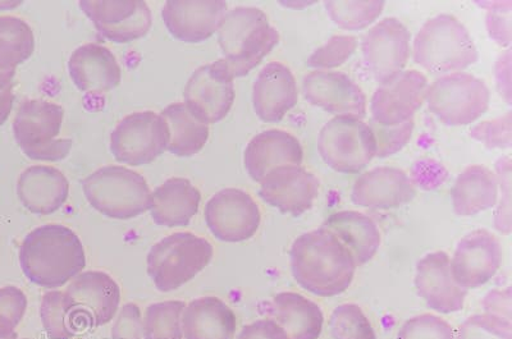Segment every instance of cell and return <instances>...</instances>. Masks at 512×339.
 Instances as JSON below:
<instances>
[{
  "label": "cell",
  "instance_id": "cell-1",
  "mask_svg": "<svg viewBox=\"0 0 512 339\" xmlns=\"http://www.w3.org/2000/svg\"><path fill=\"white\" fill-rule=\"evenodd\" d=\"M290 267L303 290L324 299L349 290L358 269L350 251L323 226L296 238L290 250Z\"/></svg>",
  "mask_w": 512,
  "mask_h": 339
},
{
  "label": "cell",
  "instance_id": "cell-2",
  "mask_svg": "<svg viewBox=\"0 0 512 339\" xmlns=\"http://www.w3.org/2000/svg\"><path fill=\"white\" fill-rule=\"evenodd\" d=\"M22 272L31 283L57 290L84 272L86 255L79 236L62 224L31 231L20 247Z\"/></svg>",
  "mask_w": 512,
  "mask_h": 339
},
{
  "label": "cell",
  "instance_id": "cell-3",
  "mask_svg": "<svg viewBox=\"0 0 512 339\" xmlns=\"http://www.w3.org/2000/svg\"><path fill=\"white\" fill-rule=\"evenodd\" d=\"M217 32L223 61L235 79L249 75L280 41V34L268 16L254 7H237L227 12Z\"/></svg>",
  "mask_w": 512,
  "mask_h": 339
},
{
  "label": "cell",
  "instance_id": "cell-4",
  "mask_svg": "<svg viewBox=\"0 0 512 339\" xmlns=\"http://www.w3.org/2000/svg\"><path fill=\"white\" fill-rule=\"evenodd\" d=\"M413 53L415 62L433 75L461 72L478 61L472 35L451 15L425 22L416 35Z\"/></svg>",
  "mask_w": 512,
  "mask_h": 339
},
{
  "label": "cell",
  "instance_id": "cell-5",
  "mask_svg": "<svg viewBox=\"0 0 512 339\" xmlns=\"http://www.w3.org/2000/svg\"><path fill=\"white\" fill-rule=\"evenodd\" d=\"M212 244L191 232L173 233L149 251L148 276L160 292H172L189 283L208 267Z\"/></svg>",
  "mask_w": 512,
  "mask_h": 339
},
{
  "label": "cell",
  "instance_id": "cell-6",
  "mask_svg": "<svg viewBox=\"0 0 512 339\" xmlns=\"http://www.w3.org/2000/svg\"><path fill=\"white\" fill-rule=\"evenodd\" d=\"M85 198L104 217L134 219L148 212L150 192L141 174L126 167L107 166L98 169L82 181Z\"/></svg>",
  "mask_w": 512,
  "mask_h": 339
},
{
  "label": "cell",
  "instance_id": "cell-7",
  "mask_svg": "<svg viewBox=\"0 0 512 339\" xmlns=\"http://www.w3.org/2000/svg\"><path fill=\"white\" fill-rule=\"evenodd\" d=\"M63 117L61 105L47 100H29L21 104L13 122V134L27 158L40 162H59L68 157L72 150V140L58 139Z\"/></svg>",
  "mask_w": 512,
  "mask_h": 339
},
{
  "label": "cell",
  "instance_id": "cell-8",
  "mask_svg": "<svg viewBox=\"0 0 512 339\" xmlns=\"http://www.w3.org/2000/svg\"><path fill=\"white\" fill-rule=\"evenodd\" d=\"M318 151L329 168L355 174L369 166L377 155L372 128L354 117H335L319 131Z\"/></svg>",
  "mask_w": 512,
  "mask_h": 339
},
{
  "label": "cell",
  "instance_id": "cell-9",
  "mask_svg": "<svg viewBox=\"0 0 512 339\" xmlns=\"http://www.w3.org/2000/svg\"><path fill=\"white\" fill-rule=\"evenodd\" d=\"M429 111L448 126H468L488 111L491 94L484 81L457 72L442 76L428 87Z\"/></svg>",
  "mask_w": 512,
  "mask_h": 339
},
{
  "label": "cell",
  "instance_id": "cell-10",
  "mask_svg": "<svg viewBox=\"0 0 512 339\" xmlns=\"http://www.w3.org/2000/svg\"><path fill=\"white\" fill-rule=\"evenodd\" d=\"M166 121L155 112L132 113L111 136V151L118 163L140 167L153 163L168 148Z\"/></svg>",
  "mask_w": 512,
  "mask_h": 339
},
{
  "label": "cell",
  "instance_id": "cell-11",
  "mask_svg": "<svg viewBox=\"0 0 512 339\" xmlns=\"http://www.w3.org/2000/svg\"><path fill=\"white\" fill-rule=\"evenodd\" d=\"M235 77L223 59L199 67L187 81L186 108L198 121L214 125L227 117L235 103Z\"/></svg>",
  "mask_w": 512,
  "mask_h": 339
},
{
  "label": "cell",
  "instance_id": "cell-12",
  "mask_svg": "<svg viewBox=\"0 0 512 339\" xmlns=\"http://www.w3.org/2000/svg\"><path fill=\"white\" fill-rule=\"evenodd\" d=\"M205 222L219 241L244 242L256 235L262 223L259 205L248 192L224 189L205 205Z\"/></svg>",
  "mask_w": 512,
  "mask_h": 339
},
{
  "label": "cell",
  "instance_id": "cell-13",
  "mask_svg": "<svg viewBox=\"0 0 512 339\" xmlns=\"http://www.w3.org/2000/svg\"><path fill=\"white\" fill-rule=\"evenodd\" d=\"M411 35L397 18H384L364 35L361 50L379 85L404 72L410 58Z\"/></svg>",
  "mask_w": 512,
  "mask_h": 339
},
{
  "label": "cell",
  "instance_id": "cell-14",
  "mask_svg": "<svg viewBox=\"0 0 512 339\" xmlns=\"http://www.w3.org/2000/svg\"><path fill=\"white\" fill-rule=\"evenodd\" d=\"M504 263L498 238L486 229L470 232L456 246L451 258L452 276L465 291L478 290L495 278Z\"/></svg>",
  "mask_w": 512,
  "mask_h": 339
},
{
  "label": "cell",
  "instance_id": "cell-15",
  "mask_svg": "<svg viewBox=\"0 0 512 339\" xmlns=\"http://www.w3.org/2000/svg\"><path fill=\"white\" fill-rule=\"evenodd\" d=\"M428 79L422 72H401L395 79L379 85L372 100V121L382 126H400L414 121L427 99Z\"/></svg>",
  "mask_w": 512,
  "mask_h": 339
},
{
  "label": "cell",
  "instance_id": "cell-16",
  "mask_svg": "<svg viewBox=\"0 0 512 339\" xmlns=\"http://www.w3.org/2000/svg\"><path fill=\"white\" fill-rule=\"evenodd\" d=\"M414 287L428 308L442 315L459 313L469 295L455 282L451 258L445 251H433L418 261Z\"/></svg>",
  "mask_w": 512,
  "mask_h": 339
},
{
  "label": "cell",
  "instance_id": "cell-17",
  "mask_svg": "<svg viewBox=\"0 0 512 339\" xmlns=\"http://www.w3.org/2000/svg\"><path fill=\"white\" fill-rule=\"evenodd\" d=\"M80 8L105 39L128 44L144 38L152 27V11L140 0L123 2H80Z\"/></svg>",
  "mask_w": 512,
  "mask_h": 339
},
{
  "label": "cell",
  "instance_id": "cell-18",
  "mask_svg": "<svg viewBox=\"0 0 512 339\" xmlns=\"http://www.w3.org/2000/svg\"><path fill=\"white\" fill-rule=\"evenodd\" d=\"M320 190L315 174L301 166L273 169L260 182L259 194L282 214L300 217L313 208Z\"/></svg>",
  "mask_w": 512,
  "mask_h": 339
},
{
  "label": "cell",
  "instance_id": "cell-19",
  "mask_svg": "<svg viewBox=\"0 0 512 339\" xmlns=\"http://www.w3.org/2000/svg\"><path fill=\"white\" fill-rule=\"evenodd\" d=\"M64 292L79 310L89 329L112 322L120 310L121 288L104 272H82L72 279Z\"/></svg>",
  "mask_w": 512,
  "mask_h": 339
},
{
  "label": "cell",
  "instance_id": "cell-20",
  "mask_svg": "<svg viewBox=\"0 0 512 339\" xmlns=\"http://www.w3.org/2000/svg\"><path fill=\"white\" fill-rule=\"evenodd\" d=\"M305 99L336 117L364 118L367 96L349 76L335 71H314L304 77Z\"/></svg>",
  "mask_w": 512,
  "mask_h": 339
},
{
  "label": "cell",
  "instance_id": "cell-21",
  "mask_svg": "<svg viewBox=\"0 0 512 339\" xmlns=\"http://www.w3.org/2000/svg\"><path fill=\"white\" fill-rule=\"evenodd\" d=\"M416 196L409 174L395 167L374 168L361 174L351 191V201L361 208L390 210L401 208Z\"/></svg>",
  "mask_w": 512,
  "mask_h": 339
},
{
  "label": "cell",
  "instance_id": "cell-22",
  "mask_svg": "<svg viewBox=\"0 0 512 339\" xmlns=\"http://www.w3.org/2000/svg\"><path fill=\"white\" fill-rule=\"evenodd\" d=\"M224 2H182L171 0L163 7V21L173 38L199 44L212 38L227 13Z\"/></svg>",
  "mask_w": 512,
  "mask_h": 339
},
{
  "label": "cell",
  "instance_id": "cell-23",
  "mask_svg": "<svg viewBox=\"0 0 512 339\" xmlns=\"http://www.w3.org/2000/svg\"><path fill=\"white\" fill-rule=\"evenodd\" d=\"M299 102L294 73L281 62L267 64L256 77L253 104L256 116L263 122L282 121Z\"/></svg>",
  "mask_w": 512,
  "mask_h": 339
},
{
  "label": "cell",
  "instance_id": "cell-24",
  "mask_svg": "<svg viewBox=\"0 0 512 339\" xmlns=\"http://www.w3.org/2000/svg\"><path fill=\"white\" fill-rule=\"evenodd\" d=\"M304 150L294 135L282 130L260 132L246 146L244 164L249 176L255 182L263 178L273 169L286 166H301Z\"/></svg>",
  "mask_w": 512,
  "mask_h": 339
},
{
  "label": "cell",
  "instance_id": "cell-25",
  "mask_svg": "<svg viewBox=\"0 0 512 339\" xmlns=\"http://www.w3.org/2000/svg\"><path fill=\"white\" fill-rule=\"evenodd\" d=\"M68 71L77 89L86 93H107L120 86V63L108 48L96 43L82 45L72 53Z\"/></svg>",
  "mask_w": 512,
  "mask_h": 339
},
{
  "label": "cell",
  "instance_id": "cell-26",
  "mask_svg": "<svg viewBox=\"0 0 512 339\" xmlns=\"http://www.w3.org/2000/svg\"><path fill=\"white\" fill-rule=\"evenodd\" d=\"M17 195L32 214L50 215L66 204L70 182L57 168L34 166L18 178Z\"/></svg>",
  "mask_w": 512,
  "mask_h": 339
},
{
  "label": "cell",
  "instance_id": "cell-27",
  "mask_svg": "<svg viewBox=\"0 0 512 339\" xmlns=\"http://www.w3.org/2000/svg\"><path fill=\"white\" fill-rule=\"evenodd\" d=\"M181 328L184 339H235L237 318L218 297H201L186 304Z\"/></svg>",
  "mask_w": 512,
  "mask_h": 339
},
{
  "label": "cell",
  "instance_id": "cell-28",
  "mask_svg": "<svg viewBox=\"0 0 512 339\" xmlns=\"http://www.w3.org/2000/svg\"><path fill=\"white\" fill-rule=\"evenodd\" d=\"M201 194L186 178H171L152 192L150 214L160 227L189 226L198 213Z\"/></svg>",
  "mask_w": 512,
  "mask_h": 339
},
{
  "label": "cell",
  "instance_id": "cell-29",
  "mask_svg": "<svg viewBox=\"0 0 512 339\" xmlns=\"http://www.w3.org/2000/svg\"><path fill=\"white\" fill-rule=\"evenodd\" d=\"M323 227L331 231L350 251L358 268L369 263L382 245L377 223L368 215L355 210H342L329 215Z\"/></svg>",
  "mask_w": 512,
  "mask_h": 339
},
{
  "label": "cell",
  "instance_id": "cell-30",
  "mask_svg": "<svg viewBox=\"0 0 512 339\" xmlns=\"http://www.w3.org/2000/svg\"><path fill=\"white\" fill-rule=\"evenodd\" d=\"M271 316L290 339H318L326 318L317 302L297 292H281L273 297Z\"/></svg>",
  "mask_w": 512,
  "mask_h": 339
},
{
  "label": "cell",
  "instance_id": "cell-31",
  "mask_svg": "<svg viewBox=\"0 0 512 339\" xmlns=\"http://www.w3.org/2000/svg\"><path fill=\"white\" fill-rule=\"evenodd\" d=\"M498 180L491 169L470 166L456 178L451 190L452 208L459 217H474L498 203Z\"/></svg>",
  "mask_w": 512,
  "mask_h": 339
},
{
  "label": "cell",
  "instance_id": "cell-32",
  "mask_svg": "<svg viewBox=\"0 0 512 339\" xmlns=\"http://www.w3.org/2000/svg\"><path fill=\"white\" fill-rule=\"evenodd\" d=\"M160 116L168 127L169 153L189 158L203 150L209 139V126L192 116L185 104L168 105Z\"/></svg>",
  "mask_w": 512,
  "mask_h": 339
},
{
  "label": "cell",
  "instance_id": "cell-33",
  "mask_svg": "<svg viewBox=\"0 0 512 339\" xmlns=\"http://www.w3.org/2000/svg\"><path fill=\"white\" fill-rule=\"evenodd\" d=\"M40 318L50 339H73L89 329L64 291L45 293L41 301Z\"/></svg>",
  "mask_w": 512,
  "mask_h": 339
},
{
  "label": "cell",
  "instance_id": "cell-34",
  "mask_svg": "<svg viewBox=\"0 0 512 339\" xmlns=\"http://www.w3.org/2000/svg\"><path fill=\"white\" fill-rule=\"evenodd\" d=\"M34 50L35 36L29 24L20 17L0 16V70H16Z\"/></svg>",
  "mask_w": 512,
  "mask_h": 339
},
{
  "label": "cell",
  "instance_id": "cell-35",
  "mask_svg": "<svg viewBox=\"0 0 512 339\" xmlns=\"http://www.w3.org/2000/svg\"><path fill=\"white\" fill-rule=\"evenodd\" d=\"M186 302L163 301L148 306L143 315L144 339H184L181 318Z\"/></svg>",
  "mask_w": 512,
  "mask_h": 339
},
{
  "label": "cell",
  "instance_id": "cell-36",
  "mask_svg": "<svg viewBox=\"0 0 512 339\" xmlns=\"http://www.w3.org/2000/svg\"><path fill=\"white\" fill-rule=\"evenodd\" d=\"M332 339H378L367 314L356 304H341L328 318Z\"/></svg>",
  "mask_w": 512,
  "mask_h": 339
},
{
  "label": "cell",
  "instance_id": "cell-37",
  "mask_svg": "<svg viewBox=\"0 0 512 339\" xmlns=\"http://www.w3.org/2000/svg\"><path fill=\"white\" fill-rule=\"evenodd\" d=\"M384 2H327L331 20L345 30L365 29L382 15Z\"/></svg>",
  "mask_w": 512,
  "mask_h": 339
},
{
  "label": "cell",
  "instance_id": "cell-38",
  "mask_svg": "<svg viewBox=\"0 0 512 339\" xmlns=\"http://www.w3.org/2000/svg\"><path fill=\"white\" fill-rule=\"evenodd\" d=\"M356 49H358V39L355 36H333L309 57L308 66L318 68V71L340 67L354 56Z\"/></svg>",
  "mask_w": 512,
  "mask_h": 339
},
{
  "label": "cell",
  "instance_id": "cell-39",
  "mask_svg": "<svg viewBox=\"0 0 512 339\" xmlns=\"http://www.w3.org/2000/svg\"><path fill=\"white\" fill-rule=\"evenodd\" d=\"M396 339H456V334L441 316L425 313L406 320Z\"/></svg>",
  "mask_w": 512,
  "mask_h": 339
},
{
  "label": "cell",
  "instance_id": "cell-40",
  "mask_svg": "<svg viewBox=\"0 0 512 339\" xmlns=\"http://www.w3.org/2000/svg\"><path fill=\"white\" fill-rule=\"evenodd\" d=\"M27 297L15 286L0 288V339L11 337L26 314Z\"/></svg>",
  "mask_w": 512,
  "mask_h": 339
},
{
  "label": "cell",
  "instance_id": "cell-41",
  "mask_svg": "<svg viewBox=\"0 0 512 339\" xmlns=\"http://www.w3.org/2000/svg\"><path fill=\"white\" fill-rule=\"evenodd\" d=\"M456 339H512V323L484 313L473 315L460 325Z\"/></svg>",
  "mask_w": 512,
  "mask_h": 339
},
{
  "label": "cell",
  "instance_id": "cell-42",
  "mask_svg": "<svg viewBox=\"0 0 512 339\" xmlns=\"http://www.w3.org/2000/svg\"><path fill=\"white\" fill-rule=\"evenodd\" d=\"M369 126L376 137L378 158H387L399 153L408 145L414 131V121L400 126H382L372 121Z\"/></svg>",
  "mask_w": 512,
  "mask_h": 339
},
{
  "label": "cell",
  "instance_id": "cell-43",
  "mask_svg": "<svg viewBox=\"0 0 512 339\" xmlns=\"http://www.w3.org/2000/svg\"><path fill=\"white\" fill-rule=\"evenodd\" d=\"M473 139L483 142L492 149H509L512 144V119L511 112L504 117L484 121L470 131Z\"/></svg>",
  "mask_w": 512,
  "mask_h": 339
},
{
  "label": "cell",
  "instance_id": "cell-44",
  "mask_svg": "<svg viewBox=\"0 0 512 339\" xmlns=\"http://www.w3.org/2000/svg\"><path fill=\"white\" fill-rule=\"evenodd\" d=\"M498 186L501 187V200L496 212V228L504 235L511 233V159L500 160L497 164Z\"/></svg>",
  "mask_w": 512,
  "mask_h": 339
},
{
  "label": "cell",
  "instance_id": "cell-45",
  "mask_svg": "<svg viewBox=\"0 0 512 339\" xmlns=\"http://www.w3.org/2000/svg\"><path fill=\"white\" fill-rule=\"evenodd\" d=\"M487 29L491 38L501 47H509L511 44V9L512 4L493 3L488 4Z\"/></svg>",
  "mask_w": 512,
  "mask_h": 339
},
{
  "label": "cell",
  "instance_id": "cell-46",
  "mask_svg": "<svg viewBox=\"0 0 512 339\" xmlns=\"http://www.w3.org/2000/svg\"><path fill=\"white\" fill-rule=\"evenodd\" d=\"M114 319L112 339H144L143 313L139 306L126 304Z\"/></svg>",
  "mask_w": 512,
  "mask_h": 339
},
{
  "label": "cell",
  "instance_id": "cell-47",
  "mask_svg": "<svg viewBox=\"0 0 512 339\" xmlns=\"http://www.w3.org/2000/svg\"><path fill=\"white\" fill-rule=\"evenodd\" d=\"M237 339H290L280 324L273 320L259 319L245 325Z\"/></svg>",
  "mask_w": 512,
  "mask_h": 339
},
{
  "label": "cell",
  "instance_id": "cell-48",
  "mask_svg": "<svg viewBox=\"0 0 512 339\" xmlns=\"http://www.w3.org/2000/svg\"><path fill=\"white\" fill-rule=\"evenodd\" d=\"M512 295L511 288L505 290H495L488 293L484 297L483 309L484 314L495 316V318L505 320L511 323L512 314Z\"/></svg>",
  "mask_w": 512,
  "mask_h": 339
},
{
  "label": "cell",
  "instance_id": "cell-49",
  "mask_svg": "<svg viewBox=\"0 0 512 339\" xmlns=\"http://www.w3.org/2000/svg\"><path fill=\"white\" fill-rule=\"evenodd\" d=\"M496 77L498 91L507 103H511V52L507 50L497 61Z\"/></svg>",
  "mask_w": 512,
  "mask_h": 339
},
{
  "label": "cell",
  "instance_id": "cell-50",
  "mask_svg": "<svg viewBox=\"0 0 512 339\" xmlns=\"http://www.w3.org/2000/svg\"><path fill=\"white\" fill-rule=\"evenodd\" d=\"M13 87L4 90L0 93V126H3L12 112L13 102H15V95L12 93Z\"/></svg>",
  "mask_w": 512,
  "mask_h": 339
},
{
  "label": "cell",
  "instance_id": "cell-51",
  "mask_svg": "<svg viewBox=\"0 0 512 339\" xmlns=\"http://www.w3.org/2000/svg\"><path fill=\"white\" fill-rule=\"evenodd\" d=\"M15 76H16V70H12V71L0 70V93H3L4 90L9 89V87L15 86Z\"/></svg>",
  "mask_w": 512,
  "mask_h": 339
},
{
  "label": "cell",
  "instance_id": "cell-52",
  "mask_svg": "<svg viewBox=\"0 0 512 339\" xmlns=\"http://www.w3.org/2000/svg\"><path fill=\"white\" fill-rule=\"evenodd\" d=\"M21 2H0V11H6V9H13L20 6Z\"/></svg>",
  "mask_w": 512,
  "mask_h": 339
},
{
  "label": "cell",
  "instance_id": "cell-53",
  "mask_svg": "<svg viewBox=\"0 0 512 339\" xmlns=\"http://www.w3.org/2000/svg\"><path fill=\"white\" fill-rule=\"evenodd\" d=\"M3 339H20V338H18L17 333H15V334H12L11 337L3 338Z\"/></svg>",
  "mask_w": 512,
  "mask_h": 339
}]
</instances>
